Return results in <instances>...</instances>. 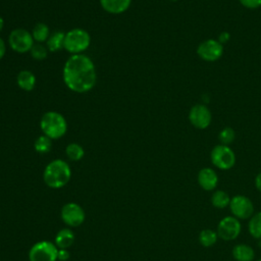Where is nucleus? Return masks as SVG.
<instances>
[{"label": "nucleus", "mask_w": 261, "mask_h": 261, "mask_svg": "<svg viewBox=\"0 0 261 261\" xmlns=\"http://www.w3.org/2000/svg\"><path fill=\"white\" fill-rule=\"evenodd\" d=\"M65 33L63 32H54L51 34L46 41V46L49 52H57L63 48Z\"/></svg>", "instance_id": "nucleus-18"}, {"label": "nucleus", "mask_w": 261, "mask_h": 261, "mask_svg": "<svg viewBox=\"0 0 261 261\" xmlns=\"http://www.w3.org/2000/svg\"><path fill=\"white\" fill-rule=\"evenodd\" d=\"M32 36L36 43H43L46 42L50 36L49 27L46 23L39 22L37 23L32 32Z\"/></svg>", "instance_id": "nucleus-21"}, {"label": "nucleus", "mask_w": 261, "mask_h": 261, "mask_svg": "<svg viewBox=\"0 0 261 261\" xmlns=\"http://www.w3.org/2000/svg\"><path fill=\"white\" fill-rule=\"evenodd\" d=\"M71 177L69 165L61 159H55L47 164L44 170L43 178L45 184L51 189H60L64 187Z\"/></svg>", "instance_id": "nucleus-2"}, {"label": "nucleus", "mask_w": 261, "mask_h": 261, "mask_svg": "<svg viewBox=\"0 0 261 261\" xmlns=\"http://www.w3.org/2000/svg\"><path fill=\"white\" fill-rule=\"evenodd\" d=\"M169 1H172V2H176V1H178V0H169Z\"/></svg>", "instance_id": "nucleus-33"}, {"label": "nucleus", "mask_w": 261, "mask_h": 261, "mask_svg": "<svg viewBox=\"0 0 261 261\" xmlns=\"http://www.w3.org/2000/svg\"><path fill=\"white\" fill-rule=\"evenodd\" d=\"M6 53V45H5V42L2 38H0V60L4 57Z\"/></svg>", "instance_id": "nucleus-30"}, {"label": "nucleus", "mask_w": 261, "mask_h": 261, "mask_svg": "<svg viewBox=\"0 0 261 261\" xmlns=\"http://www.w3.org/2000/svg\"><path fill=\"white\" fill-rule=\"evenodd\" d=\"M250 234L255 239H261V211L253 214L248 223Z\"/></svg>", "instance_id": "nucleus-22"}, {"label": "nucleus", "mask_w": 261, "mask_h": 261, "mask_svg": "<svg viewBox=\"0 0 261 261\" xmlns=\"http://www.w3.org/2000/svg\"><path fill=\"white\" fill-rule=\"evenodd\" d=\"M229 209L232 216L238 219H248L254 213L253 202L246 196L236 195L230 199Z\"/></svg>", "instance_id": "nucleus-9"}, {"label": "nucleus", "mask_w": 261, "mask_h": 261, "mask_svg": "<svg viewBox=\"0 0 261 261\" xmlns=\"http://www.w3.org/2000/svg\"><path fill=\"white\" fill-rule=\"evenodd\" d=\"M9 47L16 53H27L31 51L35 44L32 33L22 28L14 29L8 37Z\"/></svg>", "instance_id": "nucleus-5"}, {"label": "nucleus", "mask_w": 261, "mask_h": 261, "mask_svg": "<svg viewBox=\"0 0 261 261\" xmlns=\"http://www.w3.org/2000/svg\"><path fill=\"white\" fill-rule=\"evenodd\" d=\"M3 27H4V19H3L2 16H0V32L2 31Z\"/></svg>", "instance_id": "nucleus-32"}, {"label": "nucleus", "mask_w": 261, "mask_h": 261, "mask_svg": "<svg viewBox=\"0 0 261 261\" xmlns=\"http://www.w3.org/2000/svg\"><path fill=\"white\" fill-rule=\"evenodd\" d=\"M16 83H17V86L21 90L30 92L35 89L37 80H36L35 74L32 71H30L28 69H23L18 72V74L16 76Z\"/></svg>", "instance_id": "nucleus-15"}, {"label": "nucleus", "mask_w": 261, "mask_h": 261, "mask_svg": "<svg viewBox=\"0 0 261 261\" xmlns=\"http://www.w3.org/2000/svg\"><path fill=\"white\" fill-rule=\"evenodd\" d=\"M58 248L49 241H41L33 245L29 252L30 261H56Z\"/></svg>", "instance_id": "nucleus-7"}, {"label": "nucleus", "mask_w": 261, "mask_h": 261, "mask_svg": "<svg viewBox=\"0 0 261 261\" xmlns=\"http://www.w3.org/2000/svg\"><path fill=\"white\" fill-rule=\"evenodd\" d=\"M69 258V253L67 252V249H58L57 259L60 261H66Z\"/></svg>", "instance_id": "nucleus-29"}, {"label": "nucleus", "mask_w": 261, "mask_h": 261, "mask_svg": "<svg viewBox=\"0 0 261 261\" xmlns=\"http://www.w3.org/2000/svg\"><path fill=\"white\" fill-rule=\"evenodd\" d=\"M65 154L68 159L71 161H79L81 160L84 155H85V150L84 148L77 144V143H70L66 146L65 149Z\"/></svg>", "instance_id": "nucleus-23"}, {"label": "nucleus", "mask_w": 261, "mask_h": 261, "mask_svg": "<svg viewBox=\"0 0 261 261\" xmlns=\"http://www.w3.org/2000/svg\"><path fill=\"white\" fill-rule=\"evenodd\" d=\"M218 238L219 237L217 234V231H214L209 228H205V229L201 230L199 233V242L205 248L214 246L216 244Z\"/></svg>", "instance_id": "nucleus-20"}, {"label": "nucleus", "mask_w": 261, "mask_h": 261, "mask_svg": "<svg viewBox=\"0 0 261 261\" xmlns=\"http://www.w3.org/2000/svg\"><path fill=\"white\" fill-rule=\"evenodd\" d=\"M189 120L194 127L198 129H205L211 123L212 114L206 105L196 104L189 112Z\"/></svg>", "instance_id": "nucleus-11"}, {"label": "nucleus", "mask_w": 261, "mask_h": 261, "mask_svg": "<svg viewBox=\"0 0 261 261\" xmlns=\"http://www.w3.org/2000/svg\"><path fill=\"white\" fill-rule=\"evenodd\" d=\"M48 52H49V50H48L47 46L43 45V43H35L30 51L31 56L35 60H44L47 57Z\"/></svg>", "instance_id": "nucleus-25"}, {"label": "nucleus", "mask_w": 261, "mask_h": 261, "mask_svg": "<svg viewBox=\"0 0 261 261\" xmlns=\"http://www.w3.org/2000/svg\"><path fill=\"white\" fill-rule=\"evenodd\" d=\"M232 257L236 261H253L255 252L253 248L247 244H238L232 248Z\"/></svg>", "instance_id": "nucleus-16"}, {"label": "nucleus", "mask_w": 261, "mask_h": 261, "mask_svg": "<svg viewBox=\"0 0 261 261\" xmlns=\"http://www.w3.org/2000/svg\"><path fill=\"white\" fill-rule=\"evenodd\" d=\"M40 127L43 135L51 140H58L66 134L67 121L61 113L57 111H47L41 117Z\"/></svg>", "instance_id": "nucleus-3"}, {"label": "nucleus", "mask_w": 261, "mask_h": 261, "mask_svg": "<svg viewBox=\"0 0 261 261\" xmlns=\"http://www.w3.org/2000/svg\"><path fill=\"white\" fill-rule=\"evenodd\" d=\"M100 4L106 12L120 14L129 8L132 0H100Z\"/></svg>", "instance_id": "nucleus-14"}, {"label": "nucleus", "mask_w": 261, "mask_h": 261, "mask_svg": "<svg viewBox=\"0 0 261 261\" xmlns=\"http://www.w3.org/2000/svg\"><path fill=\"white\" fill-rule=\"evenodd\" d=\"M234 139H236V133L229 126L223 127L218 134V140L221 145L228 146L234 141Z\"/></svg>", "instance_id": "nucleus-26"}, {"label": "nucleus", "mask_w": 261, "mask_h": 261, "mask_svg": "<svg viewBox=\"0 0 261 261\" xmlns=\"http://www.w3.org/2000/svg\"><path fill=\"white\" fill-rule=\"evenodd\" d=\"M255 187L261 193V172H259L255 177Z\"/></svg>", "instance_id": "nucleus-31"}, {"label": "nucleus", "mask_w": 261, "mask_h": 261, "mask_svg": "<svg viewBox=\"0 0 261 261\" xmlns=\"http://www.w3.org/2000/svg\"><path fill=\"white\" fill-rule=\"evenodd\" d=\"M90 44V34L81 28H75L65 33L63 48L71 55L83 54L89 48Z\"/></svg>", "instance_id": "nucleus-4"}, {"label": "nucleus", "mask_w": 261, "mask_h": 261, "mask_svg": "<svg viewBox=\"0 0 261 261\" xmlns=\"http://www.w3.org/2000/svg\"><path fill=\"white\" fill-rule=\"evenodd\" d=\"M198 184L205 191H212L218 185V175L210 167H204L198 172Z\"/></svg>", "instance_id": "nucleus-13"}, {"label": "nucleus", "mask_w": 261, "mask_h": 261, "mask_svg": "<svg viewBox=\"0 0 261 261\" xmlns=\"http://www.w3.org/2000/svg\"><path fill=\"white\" fill-rule=\"evenodd\" d=\"M229 39H230V34L228 33V32H221L219 35H218V42L220 43V44H225V43H227L228 41H229Z\"/></svg>", "instance_id": "nucleus-28"}, {"label": "nucleus", "mask_w": 261, "mask_h": 261, "mask_svg": "<svg viewBox=\"0 0 261 261\" xmlns=\"http://www.w3.org/2000/svg\"><path fill=\"white\" fill-rule=\"evenodd\" d=\"M257 261H261V259H259V260H257Z\"/></svg>", "instance_id": "nucleus-34"}, {"label": "nucleus", "mask_w": 261, "mask_h": 261, "mask_svg": "<svg viewBox=\"0 0 261 261\" xmlns=\"http://www.w3.org/2000/svg\"><path fill=\"white\" fill-rule=\"evenodd\" d=\"M62 77L70 91L79 94L89 92L95 87L97 81L95 64L85 54L70 55L64 63Z\"/></svg>", "instance_id": "nucleus-1"}, {"label": "nucleus", "mask_w": 261, "mask_h": 261, "mask_svg": "<svg viewBox=\"0 0 261 261\" xmlns=\"http://www.w3.org/2000/svg\"><path fill=\"white\" fill-rule=\"evenodd\" d=\"M210 159L212 164L217 168L221 170H228L236 163V154L229 146L219 144L212 149Z\"/></svg>", "instance_id": "nucleus-6"}, {"label": "nucleus", "mask_w": 261, "mask_h": 261, "mask_svg": "<svg viewBox=\"0 0 261 261\" xmlns=\"http://www.w3.org/2000/svg\"><path fill=\"white\" fill-rule=\"evenodd\" d=\"M243 6L249 9H256L261 6V0H239Z\"/></svg>", "instance_id": "nucleus-27"}, {"label": "nucleus", "mask_w": 261, "mask_h": 261, "mask_svg": "<svg viewBox=\"0 0 261 261\" xmlns=\"http://www.w3.org/2000/svg\"><path fill=\"white\" fill-rule=\"evenodd\" d=\"M230 197L229 195L222 191V190H217L215 191L212 196H211V204L215 207V208H218V209H223V208H226L227 206H229V203H230Z\"/></svg>", "instance_id": "nucleus-19"}, {"label": "nucleus", "mask_w": 261, "mask_h": 261, "mask_svg": "<svg viewBox=\"0 0 261 261\" xmlns=\"http://www.w3.org/2000/svg\"><path fill=\"white\" fill-rule=\"evenodd\" d=\"M34 148L38 153H48L52 148V140L45 135L40 136L34 143Z\"/></svg>", "instance_id": "nucleus-24"}, {"label": "nucleus", "mask_w": 261, "mask_h": 261, "mask_svg": "<svg viewBox=\"0 0 261 261\" xmlns=\"http://www.w3.org/2000/svg\"><path fill=\"white\" fill-rule=\"evenodd\" d=\"M242 230L240 220L234 216H225L217 224V234L223 241L236 240Z\"/></svg>", "instance_id": "nucleus-8"}, {"label": "nucleus", "mask_w": 261, "mask_h": 261, "mask_svg": "<svg viewBox=\"0 0 261 261\" xmlns=\"http://www.w3.org/2000/svg\"><path fill=\"white\" fill-rule=\"evenodd\" d=\"M197 53L201 59L208 62L218 60L223 53V46L218 40L208 39L200 43L197 48Z\"/></svg>", "instance_id": "nucleus-10"}, {"label": "nucleus", "mask_w": 261, "mask_h": 261, "mask_svg": "<svg viewBox=\"0 0 261 261\" xmlns=\"http://www.w3.org/2000/svg\"><path fill=\"white\" fill-rule=\"evenodd\" d=\"M74 242V234L69 228L59 230L55 238V246L58 249H68Z\"/></svg>", "instance_id": "nucleus-17"}, {"label": "nucleus", "mask_w": 261, "mask_h": 261, "mask_svg": "<svg viewBox=\"0 0 261 261\" xmlns=\"http://www.w3.org/2000/svg\"><path fill=\"white\" fill-rule=\"evenodd\" d=\"M61 218L65 224L75 227L84 222L85 212L79 204L67 203L61 209Z\"/></svg>", "instance_id": "nucleus-12"}]
</instances>
